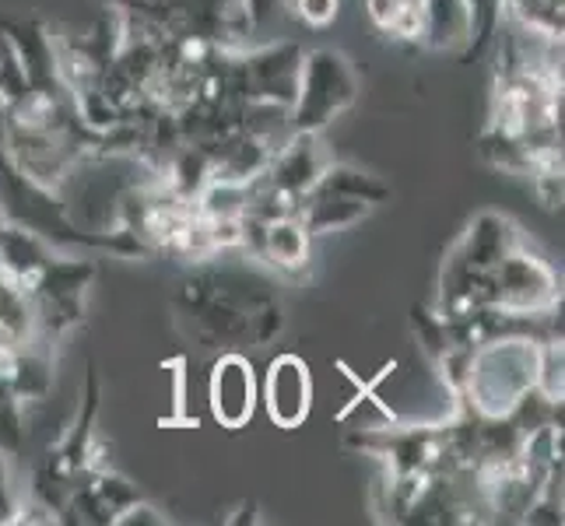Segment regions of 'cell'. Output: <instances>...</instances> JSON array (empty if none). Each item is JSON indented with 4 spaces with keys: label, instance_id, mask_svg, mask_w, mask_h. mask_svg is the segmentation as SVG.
<instances>
[{
    "label": "cell",
    "instance_id": "cell-1",
    "mask_svg": "<svg viewBox=\"0 0 565 526\" xmlns=\"http://www.w3.org/2000/svg\"><path fill=\"white\" fill-rule=\"evenodd\" d=\"M309 407V379L302 376V365L296 358H285L270 373V415L281 425H299Z\"/></svg>",
    "mask_w": 565,
    "mask_h": 526
},
{
    "label": "cell",
    "instance_id": "cell-2",
    "mask_svg": "<svg viewBox=\"0 0 565 526\" xmlns=\"http://www.w3.org/2000/svg\"><path fill=\"white\" fill-rule=\"evenodd\" d=\"M253 407V379L243 368V362H225L218 365L214 376V411L225 425H243V418Z\"/></svg>",
    "mask_w": 565,
    "mask_h": 526
}]
</instances>
